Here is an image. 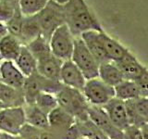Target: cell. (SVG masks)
<instances>
[{
    "label": "cell",
    "instance_id": "obj_1",
    "mask_svg": "<svg viewBox=\"0 0 148 139\" xmlns=\"http://www.w3.org/2000/svg\"><path fill=\"white\" fill-rule=\"evenodd\" d=\"M63 8L65 24L74 37H80L82 34L89 31H104L85 0H69Z\"/></svg>",
    "mask_w": 148,
    "mask_h": 139
},
{
    "label": "cell",
    "instance_id": "obj_2",
    "mask_svg": "<svg viewBox=\"0 0 148 139\" xmlns=\"http://www.w3.org/2000/svg\"><path fill=\"white\" fill-rule=\"evenodd\" d=\"M58 105L72 115L76 120H88L89 103L82 91L63 85L56 94Z\"/></svg>",
    "mask_w": 148,
    "mask_h": 139
},
{
    "label": "cell",
    "instance_id": "obj_3",
    "mask_svg": "<svg viewBox=\"0 0 148 139\" xmlns=\"http://www.w3.org/2000/svg\"><path fill=\"white\" fill-rule=\"evenodd\" d=\"M41 29V34L49 41L53 32L59 26L65 24L63 5L49 0L45 7L35 15Z\"/></svg>",
    "mask_w": 148,
    "mask_h": 139
},
{
    "label": "cell",
    "instance_id": "obj_4",
    "mask_svg": "<svg viewBox=\"0 0 148 139\" xmlns=\"http://www.w3.org/2000/svg\"><path fill=\"white\" fill-rule=\"evenodd\" d=\"M63 86L60 82L46 79L37 72L25 78L22 86V93L25 104H34L35 99L41 92H47L56 95Z\"/></svg>",
    "mask_w": 148,
    "mask_h": 139
},
{
    "label": "cell",
    "instance_id": "obj_5",
    "mask_svg": "<svg viewBox=\"0 0 148 139\" xmlns=\"http://www.w3.org/2000/svg\"><path fill=\"white\" fill-rule=\"evenodd\" d=\"M71 61L79 68L86 80L98 77L99 62L95 58L81 37H75Z\"/></svg>",
    "mask_w": 148,
    "mask_h": 139
},
{
    "label": "cell",
    "instance_id": "obj_6",
    "mask_svg": "<svg viewBox=\"0 0 148 139\" xmlns=\"http://www.w3.org/2000/svg\"><path fill=\"white\" fill-rule=\"evenodd\" d=\"M82 94L91 106L103 107L115 97L114 87L104 83L98 77L86 80Z\"/></svg>",
    "mask_w": 148,
    "mask_h": 139
},
{
    "label": "cell",
    "instance_id": "obj_7",
    "mask_svg": "<svg viewBox=\"0 0 148 139\" xmlns=\"http://www.w3.org/2000/svg\"><path fill=\"white\" fill-rule=\"evenodd\" d=\"M74 39L75 37L71 34L66 24L59 26L48 41L51 52L62 61L69 60L73 51Z\"/></svg>",
    "mask_w": 148,
    "mask_h": 139
},
{
    "label": "cell",
    "instance_id": "obj_8",
    "mask_svg": "<svg viewBox=\"0 0 148 139\" xmlns=\"http://www.w3.org/2000/svg\"><path fill=\"white\" fill-rule=\"evenodd\" d=\"M26 124L23 107L0 109V131L11 136H18Z\"/></svg>",
    "mask_w": 148,
    "mask_h": 139
},
{
    "label": "cell",
    "instance_id": "obj_9",
    "mask_svg": "<svg viewBox=\"0 0 148 139\" xmlns=\"http://www.w3.org/2000/svg\"><path fill=\"white\" fill-rule=\"evenodd\" d=\"M88 119L108 139H123V131L111 122L102 107L89 106Z\"/></svg>",
    "mask_w": 148,
    "mask_h": 139
},
{
    "label": "cell",
    "instance_id": "obj_10",
    "mask_svg": "<svg viewBox=\"0 0 148 139\" xmlns=\"http://www.w3.org/2000/svg\"><path fill=\"white\" fill-rule=\"evenodd\" d=\"M37 60V72L43 77L52 81H59L60 71L63 61L58 58L48 51L36 58Z\"/></svg>",
    "mask_w": 148,
    "mask_h": 139
},
{
    "label": "cell",
    "instance_id": "obj_11",
    "mask_svg": "<svg viewBox=\"0 0 148 139\" xmlns=\"http://www.w3.org/2000/svg\"><path fill=\"white\" fill-rule=\"evenodd\" d=\"M49 130L60 138L62 134L75 124L76 119L58 106L47 114Z\"/></svg>",
    "mask_w": 148,
    "mask_h": 139
},
{
    "label": "cell",
    "instance_id": "obj_12",
    "mask_svg": "<svg viewBox=\"0 0 148 139\" xmlns=\"http://www.w3.org/2000/svg\"><path fill=\"white\" fill-rule=\"evenodd\" d=\"M59 81L65 86L74 88V89L82 92L86 79L79 68L69 59L63 61L61 71H60Z\"/></svg>",
    "mask_w": 148,
    "mask_h": 139
},
{
    "label": "cell",
    "instance_id": "obj_13",
    "mask_svg": "<svg viewBox=\"0 0 148 139\" xmlns=\"http://www.w3.org/2000/svg\"><path fill=\"white\" fill-rule=\"evenodd\" d=\"M102 108L111 120V122L121 131H123L125 128L130 125L124 101L117 98V97H114L106 104H105Z\"/></svg>",
    "mask_w": 148,
    "mask_h": 139
},
{
    "label": "cell",
    "instance_id": "obj_14",
    "mask_svg": "<svg viewBox=\"0 0 148 139\" xmlns=\"http://www.w3.org/2000/svg\"><path fill=\"white\" fill-rule=\"evenodd\" d=\"M115 63L121 71L124 80L134 82L138 78H140L143 73L147 72V69L139 62L138 59L130 51L122 58Z\"/></svg>",
    "mask_w": 148,
    "mask_h": 139
},
{
    "label": "cell",
    "instance_id": "obj_15",
    "mask_svg": "<svg viewBox=\"0 0 148 139\" xmlns=\"http://www.w3.org/2000/svg\"><path fill=\"white\" fill-rule=\"evenodd\" d=\"M25 76L13 61L4 60L0 63V82L17 89H22Z\"/></svg>",
    "mask_w": 148,
    "mask_h": 139
},
{
    "label": "cell",
    "instance_id": "obj_16",
    "mask_svg": "<svg viewBox=\"0 0 148 139\" xmlns=\"http://www.w3.org/2000/svg\"><path fill=\"white\" fill-rule=\"evenodd\" d=\"M80 37L83 41L84 45H86L88 50L90 51L91 54L95 57V58L99 62V64L105 61H108L109 58L106 56L104 46L101 43V40L98 35V32L96 31L85 32L82 34Z\"/></svg>",
    "mask_w": 148,
    "mask_h": 139
},
{
    "label": "cell",
    "instance_id": "obj_17",
    "mask_svg": "<svg viewBox=\"0 0 148 139\" xmlns=\"http://www.w3.org/2000/svg\"><path fill=\"white\" fill-rule=\"evenodd\" d=\"M25 104L21 89L11 87L0 82V106L1 108L23 107Z\"/></svg>",
    "mask_w": 148,
    "mask_h": 139
},
{
    "label": "cell",
    "instance_id": "obj_18",
    "mask_svg": "<svg viewBox=\"0 0 148 139\" xmlns=\"http://www.w3.org/2000/svg\"><path fill=\"white\" fill-rule=\"evenodd\" d=\"M98 35L101 40V43L104 46L106 56L111 61H119L120 58H122L129 52V50L120 44L119 41L112 38L108 34H106L104 31L98 32Z\"/></svg>",
    "mask_w": 148,
    "mask_h": 139
},
{
    "label": "cell",
    "instance_id": "obj_19",
    "mask_svg": "<svg viewBox=\"0 0 148 139\" xmlns=\"http://www.w3.org/2000/svg\"><path fill=\"white\" fill-rule=\"evenodd\" d=\"M98 78L111 86H116L124 80L123 74L114 61H105L99 64Z\"/></svg>",
    "mask_w": 148,
    "mask_h": 139
},
{
    "label": "cell",
    "instance_id": "obj_20",
    "mask_svg": "<svg viewBox=\"0 0 148 139\" xmlns=\"http://www.w3.org/2000/svg\"><path fill=\"white\" fill-rule=\"evenodd\" d=\"M23 109L27 124L40 130H49L47 113L40 109L35 104H26Z\"/></svg>",
    "mask_w": 148,
    "mask_h": 139
},
{
    "label": "cell",
    "instance_id": "obj_21",
    "mask_svg": "<svg viewBox=\"0 0 148 139\" xmlns=\"http://www.w3.org/2000/svg\"><path fill=\"white\" fill-rule=\"evenodd\" d=\"M14 63L25 77L32 75L37 71V60L26 45L21 46Z\"/></svg>",
    "mask_w": 148,
    "mask_h": 139
},
{
    "label": "cell",
    "instance_id": "obj_22",
    "mask_svg": "<svg viewBox=\"0 0 148 139\" xmlns=\"http://www.w3.org/2000/svg\"><path fill=\"white\" fill-rule=\"evenodd\" d=\"M21 43L13 35L8 34L0 39V56L8 61H15L21 48Z\"/></svg>",
    "mask_w": 148,
    "mask_h": 139
},
{
    "label": "cell",
    "instance_id": "obj_23",
    "mask_svg": "<svg viewBox=\"0 0 148 139\" xmlns=\"http://www.w3.org/2000/svg\"><path fill=\"white\" fill-rule=\"evenodd\" d=\"M41 34V29L38 24V21L34 16H27L23 17L22 26L21 31L20 42L22 45H27L28 44L34 40Z\"/></svg>",
    "mask_w": 148,
    "mask_h": 139
},
{
    "label": "cell",
    "instance_id": "obj_24",
    "mask_svg": "<svg viewBox=\"0 0 148 139\" xmlns=\"http://www.w3.org/2000/svg\"><path fill=\"white\" fill-rule=\"evenodd\" d=\"M114 92L115 97L122 101L133 100L141 96L136 83L129 80H123L114 86Z\"/></svg>",
    "mask_w": 148,
    "mask_h": 139
},
{
    "label": "cell",
    "instance_id": "obj_25",
    "mask_svg": "<svg viewBox=\"0 0 148 139\" xmlns=\"http://www.w3.org/2000/svg\"><path fill=\"white\" fill-rule=\"evenodd\" d=\"M76 125L82 137L89 139H108L89 119L85 120H76Z\"/></svg>",
    "mask_w": 148,
    "mask_h": 139
},
{
    "label": "cell",
    "instance_id": "obj_26",
    "mask_svg": "<svg viewBox=\"0 0 148 139\" xmlns=\"http://www.w3.org/2000/svg\"><path fill=\"white\" fill-rule=\"evenodd\" d=\"M49 0H18V7L23 16H34L43 9Z\"/></svg>",
    "mask_w": 148,
    "mask_h": 139
},
{
    "label": "cell",
    "instance_id": "obj_27",
    "mask_svg": "<svg viewBox=\"0 0 148 139\" xmlns=\"http://www.w3.org/2000/svg\"><path fill=\"white\" fill-rule=\"evenodd\" d=\"M34 104L38 107L40 109L45 111V113H49L51 110L57 108L58 100L56 95L51 94L47 92H41L40 94L37 96Z\"/></svg>",
    "mask_w": 148,
    "mask_h": 139
},
{
    "label": "cell",
    "instance_id": "obj_28",
    "mask_svg": "<svg viewBox=\"0 0 148 139\" xmlns=\"http://www.w3.org/2000/svg\"><path fill=\"white\" fill-rule=\"evenodd\" d=\"M23 17L24 16L21 13L20 9H18V7L15 13H14V15L12 16V18L5 23L7 26L8 34L13 35L14 37H16L17 39H20V36H21V31Z\"/></svg>",
    "mask_w": 148,
    "mask_h": 139
},
{
    "label": "cell",
    "instance_id": "obj_29",
    "mask_svg": "<svg viewBox=\"0 0 148 139\" xmlns=\"http://www.w3.org/2000/svg\"><path fill=\"white\" fill-rule=\"evenodd\" d=\"M26 46L28 47V49L30 50V52L34 55V57L35 58L40 57L41 55L48 52V51H51L49 47L48 41L42 35L38 36L34 40L30 42Z\"/></svg>",
    "mask_w": 148,
    "mask_h": 139
},
{
    "label": "cell",
    "instance_id": "obj_30",
    "mask_svg": "<svg viewBox=\"0 0 148 139\" xmlns=\"http://www.w3.org/2000/svg\"><path fill=\"white\" fill-rule=\"evenodd\" d=\"M134 108L137 115L142 120L148 122V99L147 97L140 96L133 100Z\"/></svg>",
    "mask_w": 148,
    "mask_h": 139
},
{
    "label": "cell",
    "instance_id": "obj_31",
    "mask_svg": "<svg viewBox=\"0 0 148 139\" xmlns=\"http://www.w3.org/2000/svg\"><path fill=\"white\" fill-rule=\"evenodd\" d=\"M18 8V5H12L0 1V22L6 23L12 18Z\"/></svg>",
    "mask_w": 148,
    "mask_h": 139
},
{
    "label": "cell",
    "instance_id": "obj_32",
    "mask_svg": "<svg viewBox=\"0 0 148 139\" xmlns=\"http://www.w3.org/2000/svg\"><path fill=\"white\" fill-rule=\"evenodd\" d=\"M42 130L32 127L29 124H25L21 130L18 136H21L22 139H40Z\"/></svg>",
    "mask_w": 148,
    "mask_h": 139
},
{
    "label": "cell",
    "instance_id": "obj_33",
    "mask_svg": "<svg viewBox=\"0 0 148 139\" xmlns=\"http://www.w3.org/2000/svg\"><path fill=\"white\" fill-rule=\"evenodd\" d=\"M123 139H143L141 129L134 125H129L123 130Z\"/></svg>",
    "mask_w": 148,
    "mask_h": 139
},
{
    "label": "cell",
    "instance_id": "obj_34",
    "mask_svg": "<svg viewBox=\"0 0 148 139\" xmlns=\"http://www.w3.org/2000/svg\"><path fill=\"white\" fill-rule=\"evenodd\" d=\"M140 91V96L143 97H147L148 95V72L143 73V75L134 81Z\"/></svg>",
    "mask_w": 148,
    "mask_h": 139
},
{
    "label": "cell",
    "instance_id": "obj_35",
    "mask_svg": "<svg viewBox=\"0 0 148 139\" xmlns=\"http://www.w3.org/2000/svg\"><path fill=\"white\" fill-rule=\"evenodd\" d=\"M8 34V29H7V26L5 23L3 22H0V39L3 38L5 35H7Z\"/></svg>",
    "mask_w": 148,
    "mask_h": 139
},
{
    "label": "cell",
    "instance_id": "obj_36",
    "mask_svg": "<svg viewBox=\"0 0 148 139\" xmlns=\"http://www.w3.org/2000/svg\"><path fill=\"white\" fill-rule=\"evenodd\" d=\"M1 2L5 3H8V4H12V5H18V0H0Z\"/></svg>",
    "mask_w": 148,
    "mask_h": 139
},
{
    "label": "cell",
    "instance_id": "obj_37",
    "mask_svg": "<svg viewBox=\"0 0 148 139\" xmlns=\"http://www.w3.org/2000/svg\"><path fill=\"white\" fill-rule=\"evenodd\" d=\"M53 1L57 2V3H58L60 5H64V4H66L69 1V0H53Z\"/></svg>",
    "mask_w": 148,
    "mask_h": 139
},
{
    "label": "cell",
    "instance_id": "obj_38",
    "mask_svg": "<svg viewBox=\"0 0 148 139\" xmlns=\"http://www.w3.org/2000/svg\"><path fill=\"white\" fill-rule=\"evenodd\" d=\"M79 139H89V138H86V137H81V138H79Z\"/></svg>",
    "mask_w": 148,
    "mask_h": 139
},
{
    "label": "cell",
    "instance_id": "obj_39",
    "mask_svg": "<svg viewBox=\"0 0 148 139\" xmlns=\"http://www.w3.org/2000/svg\"><path fill=\"white\" fill-rule=\"evenodd\" d=\"M1 60H2V58H1V56H0V61H1Z\"/></svg>",
    "mask_w": 148,
    "mask_h": 139
},
{
    "label": "cell",
    "instance_id": "obj_40",
    "mask_svg": "<svg viewBox=\"0 0 148 139\" xmlns=\"http://www.w3.org/2000/svg\"><path fill=\"white\" fill-rule=\"evenodd\" d=\"M0 109H2V108H1V106H0Z\"/></svg>",
    "mask_w": 148,
    "mask_h": 139
}]
</instances>
